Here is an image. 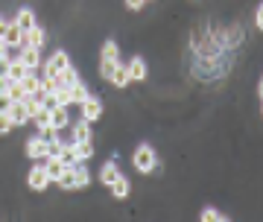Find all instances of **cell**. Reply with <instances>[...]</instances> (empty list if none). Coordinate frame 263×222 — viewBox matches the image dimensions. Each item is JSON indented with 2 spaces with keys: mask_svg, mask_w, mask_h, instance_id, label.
Returning a JSON list of instances; mask_svg holds the SVG:
<instances>
[{
  "mask_svg": "<svg viewBox=\"0 0 263 222\" xmlns=\"http://www.w3.org/2000/svg\"><path fill=\"white\" fill-rule=\"evenodd\" d=\"M120 65V44L114 41V38H108L103 47H100V79H111V73H114V67Z\"/></svg>",
  "mask_w": 263,
  "mask_h": 222,
  "instance_id": "obj_1",
  "label": "cell"
},
{
  "mask_svg": "<svg viewBox=\"0 0 263 222\" xmlns=\"http://www.w3.org/2000/svg\"><path fill=\"white\" fill-rule=\"evenodd\" d=\"M132 166H135L141 176L155 173V166H158V155H155V149H152L149 143H138L135 152H132Z\"/></svg>",
  "mask_w": 263,
  "mask_h": 222,
  "instance_id": "obj_2",
  "label": "cell"
},
{
  "mask_svg": "<svg viewBox=\"0 0 263 222\" xmlns=\"http://www.w3.org/2000/svg\"><path fill=\"white\" fill-rule=\"evenodd\" d=\"M50 184H53V181H50V176H47L44 161H35V164L29 166V173H27V187L32 190V193H44Z\"/></svg>",
  "mask_w": 263,
  "mask_h": 222,
  "instance_id": "obj_3",
  "label": "cell"
},
{
  "mask_svg": "<svg viewBox=\"0 0 263 222\" xmlns=\"http://www.w3.org/2000/svg\"><path fill=\"white\" fill-rule=\"evenodd\" d=\"M67 65H73L70 55H67V50H53V53L41 62V76H59Z\"/></svg>",
  "mask_w": 263,
  "mask_h": 222,
  "instance_id": "obj_4",
  "label": "cell"
},
{
  "mask_svg": "<svg viewBox=\"0 0 263 222\" xmlns=\"http://www.w3.org/2000/svg\"><path fill=\"white\" fill-rule=\"evenodd\" d=\"M24 155H27L29 161H44V158L50 155V140L41 138V135L29 138L27 143H24Z\"/></svg>",
  "mask_w": 263,
  "mask_h": 222,
  "instance_id": "obj_5",
  "label": "cell"
},
{
  "mask_svg": "<svg viewBox=\"0 0 263 222\" xmlns=\"http://www.w3.org/2000/svg\"><path fill=\"white\" fill-rule=\"evenodd\" d=\"M79 111H82V117L88 123H97L100 117H103V100L91 94V97H85V100L79 102Z\"/></svg>",
  "mask_w": 263,
  "mask_h": 222,
  "instance_id": "obj_6",
  "label": "cell"
},
{
  "mask_svg": "<svg viewBox=\"0 0 263 222\" xmlns=\"http://www.w3.org/2000/svg\"><path fill=\"white\" fill-rule=\"evenodd\" d=\"M126 67H129L132 82H143V79L149 76V67H146V59H143V55H132L129 62H126Z\"/></svg>",
  "mask_w": 263,
  "mask_h": 222,
  "instance_id": "obj_7",
  "label": "cell"
},
{
  "mask_svg": "<svg viewBox=\"0 0 263 222\" xmlns=\"http://www.w3.org/2000/svg\"><path fill=\"white\" fill-rule=\"evenodd\" d=\"M70 111H67V105H56V108H50V126L53 129H70Z\"/></svg>",
  "mask_w": 263,
  "mask_h": 222,
  "instance_id": "obj_8",
  "label": "cell"
},
{
  "mask_svg": "<svg viewBox=\"0 0 263 222\" xmlns=\"http://www.w3.org/2000/svg\"><path fill=\"white\" fill-rule=\"evenodd\" d=\"M44 41H47V29L41 27V24H35V27H29L27 32H24V47H44Z\"/></svg>",
  "mask_w": 263,
  "mask_h": 222,
  "instance_id": "obj_9",
  "label": "cell"
},
{
  "mask_svg": "<svg viewBox=\"0 0 263 222\" xmlns=\"http://www.w3.org/2000/svg\"><path fill=\"white\" fill-rule=\"evenodd\" d=\"M91 126H94V123H88L85 117L82 120H76V123H70V140H73V143H79V140H91L94 138Z\"/></svg>",
  "mask_w": 263,
  "mask_h": 222,
  "instance_id": "obj_10",
  "label": "cell"
},
{
  "mask_svg": "<svg viewBox=\"0 0 263 222\" xmlns=\"http://www.w3.org/2000/svg\"><path fill=\"white\" fill-rule=\"evenodd\" d=\"M6 114L12 117L15 126H27V120H29V111H27V105H24V100H12L9 108H6Z\"/></svg>",
  "mask_w": 263,
  "mask_h": 222,
  "instance_id": "obj_11",
  "label": "cell"
},
{
  "mask_svg": "<svg viewBox=\"0 0 263 222\" xmlns=\"http://www.w3.org/2000/svg\"><path fill=\"white\" fill-rule=\"evenodd\" d=\"M117 176H120V164H117V161H105V164L100 166V173H97V181L103 187H108Z\"/></svg>",
  "mask_w": 263,
  "mask_h": 222,
  "instance_id": "obj_12",
  "label": "cell"
},
{
  "mask_svg": "<svg viewBox=\"0 0 263 222\" xmlns=\"http://www.w3.org/2000/svg\"><path fill=\"white\" fill-rule=\"evenodd\" d=\"M27 73H29V67L24 65V59L15 53V55L9 59V70H6V76H9L12 82H24V76H27Z\"/></svg>",
  "mask_w": 263,
  "mask_h": 222,
  "instance_id": "obj_13",
  "label": "cell"
},
{
  "mask_svg": "<svg viewBox=\"0 0 263 222\" xmlns=\"http://www.w3.org/2000/svg\"><path fill=\"white\" fill-rule=\"evenodd\" d=\"M3 41L9 44V50H21V47H24V29H21L15 21H9V27H6V35H3Z\"/></svg>",
  "mask_w": 263,
  "mask_h": 222,
  "instance_id": "obj_14",
  "label": "cell"
},
{
  "mask_svg": "<svg viewBox=\"0 0 263 222\" xmlns=\"http://www.w3.org/2000/svg\"><path fill=\"white\" fill-rule=\"evenodd\" d=\"M18 55L24 59V65H27L29 70H38V67H41V62H44V59H41V50H38V47H21Z\"/></svg>",
  "mask_w": 263,
  "mask_h": 222,
  "instance_id": "obj_15",
  "label": "cell"
},
{
  "mask_svg": "<svg viewBox=\"0 0 263 222\" xmlns=\"http://www.w3.org/2000/svg\"><path fill=\"white\" fill-rule=\"evenodd\" d=\"M88 184H91V170H88L85 161H79V164L73 166V187L76 190H85Z\"/></svg>",
  "mask_w": 263,
  "mask_h": 222,
  "instance_id": "obj_16",
  "label": "cell"
},
{
  "mask_svg": "<svg viewBox=\"0 0 263 222\" xmlns=\"http://www.w3.org/2000/svg\"><path fill=\"white\" fill-rule=\"evenodd\" d=\"M108 190H111V196H114V199H126V196L132 193V181H129V178H126V176L120 173V176L114 178L111 184H108Z\"/></svg>",
  "mask_w": 263,
  "mask_h": 222,
  "instance_id": "obj_17",
  "label": "cell"
},
{
  "mask_svg": "<svg viewBox=\"0 0 263 222\" xmlns=\"http://www.w3.org/2000/svg\"><path fill=\"white\" fill-rule=\"evenodd\" d=\"M12 21H15V24H18L24 32H27L29 27H35V24H38V21H35V12L29 9V6H21V9L15 12V18H12Z\"/></svg>",
  "mask_w": 263,
  "mask_h": 222,
  "instance_id": "obj_18",
  "label": "cell"
},
{
  "mask_svg": "<svg viewBox=\"0 0 263 222\" xmlns=\"http://www.w3.org/2000/svg\"><path fill=\"white\" fill-rule=\"evenodd\" d=\"M73 149H76V161H91V158L97 155V146H94V138L91 140H79V143H73Z\"/></svg>",
  "mask_w": 263,
  "mask_h": 222,
  "instance_id": "obj_19",
  "label": "cell"
},
{
  "mask_svg": "<svg viewBox=\"0 0 263 222\" xmlns=\"http://www.w3.org/2000/svg\"><path fill=\"white\" fill-rule=\"evenodd\" d=\"M108 82H111L114 88H117V91H126V85L132 82V79H129V67H126V65L120 62V65L114 67V73H111V79H108Z\"/></svg>",
  "mask_w": 263,
  "mask_h": 222,
  "instance_id": "obj_20",
  "label": "cell"
},
{
  "mask_svg": "<svg viewBox=\"0 0 263 222\" xmlns=\"http://www.w3.org/2000/svg\"><path fill=\"white\" fill-rule=\"evenodd\" d=\"M44 166H47V176H50V181L56 184V181H59V176L65 173V164H62V158H59V155H47V158H44Z\"/></svg>",
  "mask_w": 263,
  "mask_h": 222,
  "instance_id": "obj_21",
  "label": "cell"
},
{
  "mask_svg": "<svg viewBox=\"0 0 263 222\" xmlns=\"http://www.w3.org/2000/svg\"><path fill=\"white\" fill-rule=\"evenodd\" d=\"M59 158H62V164H65V166H73V164H79V161H76L73 140H65V146H62V152H59Z\"/></svg>",
  "mask_w": 263,
  "mask_h": 222,
  "instance_id": "obj_22",
  "label": "cell"
},
{
  "mask_svg": "<svg viewBox=\"0 0 263 222\" xmlns=\"http://www.w3.org/2000/svg\"><path fill=\"white\" fill-rule=\"evenodd\" d=\"M24 91H27V94H38V91H41V76H38L35 70H29V73L24 76Z\"/></svg>",
  "mask_w": 263,
  "mask_h": 222,
  "instance_id": "obj_23",
  "label": "cell"
},
{
  "mask_svg": "<svg viewBox=\"0 0 263 222\" xmlns=\"http://www.w3.org/2000/svg\"><path fill=\"white\" fill-rule=\"evenodd\" d=\"M29 123H35V129H44V126H50V108L44 105V102H41V108L32 114V120H29Z\"/></svg>",
  "mask_w": 263,
  "mask_h": 222,
  "instance_id": "obj_24",
  "label": "cell"
},
{
  "mask_svg": "<svg viewBox=\"0 0 263 222\" xmlns=\"http://www.w3.org/2000/svg\"><path fill=\"white\" fill-rule=\"evenodd\" d=\"M79 82V70H76L73 65H67L62 73H59V85H76Z\"/></svg>",
  "mask_w": 263,
  "mask_h": 222,
  "instance_id": "obj_25",
  "label": "cell"
},
{
  "mask_svg": "<svg viewBox=\"0 0 263 222\" xmlns=\"http://www.w3.org/2000/svg\"><path fill=\"white\" fill-rule=\"evenodd\" d=\"M199 219L202 222H228V216L222 211H216V208H205V211L199 213Z\"/></svg>",
  "mask_w": 263,
  "mask_h": 222,
  "instance_id": "obj_26",
  "label": "cell"
},
{
  "mask_svg": "<svg viewBox=\"0 0 263 222\" xmlns=\"http://www.w3.org/2000/svg\"><path fill=\"white\" fill-rule=\"evenodd\" d=\"M73 166H76V164H73ZM73 166H65V173L59 176L56 184L62 187V190H76V187H73Z\"/></svg>",
  "mask_w": 263,
  "mask_h": 222,
  "instance_id": "obj_27",
  "label": "cell"
},
{
  "mask_svg": "<svg viewBox=\"0 0 263 222\" xmlns=\"http://www.w3.org/2000/svg\"><path fill=\"white\" fill-rule=\"evenodd\" d=\"M70 91H73V102H76V105H79L85 97H91V91H88V85H85L82 79H79L76 85H70Z\"/></svg>",
  "mask_w": 263,
  "mask_h": 222,
  "instance_id": "obj_28",
  "label": "cell"
},
{
  "mask_svg": "<svg viewBox=\"0 0 263 222\" xmlns=\"http://www.w3.org/2000/svg\"><path fill=\"white\" fill-rule=\"evenodd\" d=\"M6 94H9V100H24V97H27V91H24V82H9Z\"/></svg>",
  "mask_w": 263,
  "mask_h": 222,
  "instance_id": "obj_29",
  "label": "cell"
},
{
  "mask_svg": "<svg viewBox=\"0 0 263 222\" xmlns=\"http://www.w3.org/2000/svg\"><path fill=\"white\" fill-rule=\"evenodd\" d=\"M123 3H126V9L129 12H141L143 6H146V0H123Z\"/></svg>",
  "mask_w": 263,
  "mask_h": 222,
  "instance_id": "obj_30",
  "label": "cell"
},
{
  "mask_svg": "<svg viewBox=\"0 0 263 222\" xmlns=\"http://www.w3.org/2000/svg\"><path fill=\"white\" fill-rule=\"evenodd\" d=\"M254 27H257V29L263 32V3L257 6V9H254Z\"/></svg>",
  "mask_w": 263,
  "mask_h": 222,
  "instance_id": "obj_31",
  "label": "cell"
},
{
  "mask_svg": "<svg viewBox=\"0 0 263 222\" xmlns=\"http://www.w3.org/2000/svg\"><path fill=\"white\" fill-rule=\"evenodd\" d=\"M9 82H12L9 76H3V73H0V94H6V88H9Z\"/></svg>",
  "mask_w": 263,
  "mask_h": 222,
  "instance_id": "obj_32",
  "label": "cell"
},
{
  "mask_svg": "<svg viewBox=\"0 0 263 222\" xmlns=\"http://www.w3.org/2000/svg\"><path fill=\"white\" fill-rule=\"evenodd\" d=\"M9 21H12V18H3V15H0V38L6 35V27H9Z\"/></svg>",
  "mask_w": 263,
  "mask_h": 222,
  "instance_id": "obj_33",
  "label": "cell"
},
{
  "mask_svg": "<svg viewBox=\"0 0 263 222\" xmlns=\"http://www.w3.org/2000/svg\"><path fill=\"white\" fill-rule=\"evenodd\" d=\"M6 55H9V44H6V41L0 38V59H6Z\"/></svg>",
  "mask_w": 263,
  "mask_h": 222,
  "instance_id": "obj_34",
  "label": "cell"
},
{
  "mask_svg": "<svg viewBox=\"0 0 263 222\" xmlns=\"http://www.w3.org/2000/svg\"><path fill=\"white\" fill-rule=\"evenodd\" d=\"M257 94L263 97V76H260V82H257Z\"/></svg>",
  "mask_w": 263,
  "mask_h": 222,
  "instance_id": "obj_35",
  "label": "cell"
},
{
  "mask_svg": "<svg viewBox=\"0 0 263 222\" xmlns=\"http://www.w3.org/2000/svg\"><path fill=\"white\" fill-rule=\"evenodd\" d=\"M260 111H263V97H260Z\"/></svg>",
  "mask_w": 263,
  "mask_h": 222,
  "instance_id": "obj_36",
  "label": "cell"
},
{
  "mask_svg": "<svg viewBox=\"0 0 263 222\" xmlns=\"http://www.w3.org/2000/svg\"><path fill=\"white\" fill-rule=\"evenodd\" d=\"M146 3H149V0H146Z\"/></svg>",
  "mask_w": 263,
  "mask_h": 222,
  "instance_id": "obj_37",
  "label": "cell"
}]
</instances>
